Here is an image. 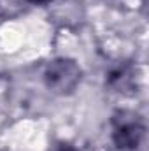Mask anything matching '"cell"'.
<instances>
[{
	"instance_id": "obj_3",
	"label": "cell",
	"mask_w": 149,
	"mask_h": 151,
	"mask_svg": "<svg viewBox=\"0 0 149 151\" xmlns=\"http://www.w3.org/2000/svg\"><path fill=\"white\" fill-rule=\"evenodd\" d=\"M133 79H132V72H130V69L128 67H117L116 70H112L111 76H109V83H111L114 88H126L130 83H132Z\"/></svg>"
},
{
	"instance_id": "obj_2",
	"label": "cell",
	"mask_w": 149,
	"mask_h": 151,
	"mask_svg": "<svg viewBox=\"0 0 149 151\" xmlns=\"http://www.w3.org/2000/svg\"><path fill=\"white\" fill-rule=\"evenodd\" d=\"M44 83L54 93L60 95L72 93L81 83V67L74 60L56 58L47 63L44 70Z\"/></svg>"
},
{
	"instance_id": "obj_1",
	"label": "cell",
	"mask_w": 149,
	"mask_h": 151,
	"mask_svg": "<svg viewBox=\"0 0 149 151\" xmlns=\"http://www.w3.org/2000/svg\"><path fill=\"white\" fill-rule=\"evenodd\" d=\"M146 135L144 121L139 114L121 111L112 119V142L119 151H137Z\"/></svg>"
},
{
	"instance_id": "obj_4",
	"label": "cell",
	"mask_w": 149,
	"mask_h": 151,
	"mask_svg": "<svg viewBox=\"0 0 149 151\" xmlns=\"http://www.w3.org/2000/svg\"><path fill=\"white\" fill-rule=\"evenodd\" d=\"M56 151H79L77 148H74L72 144H67V142H63V144H60L58 146V150Z\"/></svg>"
},
{
	"instance_id": "obj_5",
	"label": "cell",
	"mask_w": 149,
	"mask_h": 151,
	"mask_svg": "<svg viewBox=\"0 0 149 151\" xmlns=\"http://www.w3.org/2000/svg\"><path fill=\"white\" fill-rule=\"evenodd\" d=\"M28 4H34V5H46L47 2H51V0H27Z\"/></svg>"
}]
</instances>
